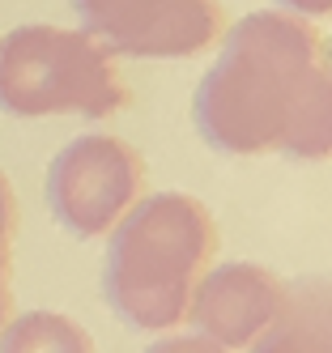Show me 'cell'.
I'll list each match as a JSON object with an SVG mask.
<instances>
[{
  "mask_svg": "<svg viewBox=\"0 0 332 353\" xmlns=\"http://www.w3.org/2000/svg\"><path fill=\"white\" fill-rule=\"evenodd\" d=\"M13 230H17V196H13L9 174L0 170V234L13 239Z\"/></svg>",
  "mask_w": 332,
  "mask_h": 353,
  "instance_id": "cell-12",
  "label": "cell"
},
{
  "mask_svg": "<svg viewBox=\"0 0 332 353\" xmlns=\"http://www.w3.org/2000/svg\"><path fill=\"white\" fill-rule=\"evenodd\" d=\"M217 221L188 192L141 196L111 230L102 260V298L137 332L184 323L196 281L213 268Z\"/></svg>",
  "mask_w": 332,
  "mask_h": 353,
  "instance_id": "cell-2",
  "label": "cell"
},
{
  "mask_svg": "<svg viewBox=\"0 0 332 353\" xmlns=\"http://www.w3.org/2000/svg\"><path fill=\"white\" fill-rule=\"evenodd\" d=\"M247 353H332V298L324 276L286 281V302Z\"/></svg>",
  "mask_w": 332,
  "mask_h": 353,
  "instance_id": "cell-7",
  "label": "cell"
},
{
  "mask_svg": "<svg viewBox=\"0 0 332 353\" xmlns=\"http://www.w3.org/2000/svg\"><path fill=\"white\" fill-rule=\"evenodd\" d=\"M217 43L222 52L192 94L200 141L230 158H328L332 77L324 34L311 21L264 9L239 17Z\"/></svg>",
  "mask_w": 332,
  "mask_h": 353,
  "instance_id": "cell-1",
  "label": "cell"
},
{
  "mask_svg": "<svg viewBox=\"0 0 332 353\" xmlns=\"http://www.w3.org/2000/svg\"><path fill=\"white\" fill-rule=\"evenodd\" d=\"M128 81L115 56L86 30L17 26L0 39V115L13 119H107L124 111Z\"/></svg>",
  "mask_w": 332,
  "mask_h": 353,
  "instance_id": "cell-3",
  "label": "cell"
},
{
  "mask_svg": "<svg viewBox=\"0 0 332 353\" xmlns=\"http://www.w3.org/2000/svg\"><path fill=\"white\" fill-rule=\"evenodd\" d=\"M13 239L9 234H0V327H5L13 319Z\"/></svg>",
  "mask_w": 332,
  "mask_h": 353,
  "instance_id": "cell-10",
  "label": "cell"
},
{
  "mask_svg": "<svg viewBox=\"0 0 332 353\" xmlns=\"http://www.w3.org/2000/svg\"><path fill=\"white\" fill-rule=\"evenodd\" d=\"M273 5L290 17H302V21H320L332 13V0H273Z\"/></svg>",
  "mask_w": 332,
  "mask_h": 353,
  "instance_id": "cell-11",
  "label": "cell"
},
{
  "mask_svg": "<svg viewBox=\"0 0 332 353\" xmlns=\"http://www.w3.org/2000/svg\"><path fill=\"white\" fill-rule=\"evenodd\" d=\"M81 30L111 56L192 60L226 34L222 0H72Z\"/></svg>",
  "mask_w": 332,
  "mask_h": 353,
  "instance_id": "cell-5",
  "label": "cell"
},
{
  "mask_svg": "<svg viewBox=\"0 0 332 353\" xmlns=\"http://www.w3.org/2000/svg\"><path fill=\"white\" fill-rule=\"evenodd\" d=\"M145 353H230V349L213 345L209 336H200V332H184V336H162V341H153Z\"/></svg>",
  "mask_w": 332,
  "mask_h": 353,
  "instance_id": "cell-9",
  "label": "cell"
},
{
  "mask_svg": "<svg viewBox=\"0 0 332 353\" xmlns=\"http://www.w3.org/2000/svg\"><path fill=\"white\" fill-rule=\"evenodd\" d=\"M286 302V281L264 264L235 260L217 264L196 281L188 298V323L200 336H209L222 349H247L255 336L268 327V319Z\"/></svg>",
  "mask_w": 332,
  "mask_h": 353,
  "instance_id": "cell-6",
  "label": "cell"
},
{
  "mask_svg": "<svg viewBox=\"0 0 332 353\" xmlns=\"http://www.w3.org/2000/svg\"><path fill=\"white\" fill-rule=\"evenodd\" d=\"M0 353H94V341L60 311H26L0 327Z\"/></svg>",
  "mask_w": 332,
  "mask_h": 353,
  "instance_id": "cell-8",
  "label": "cell"
},
{
  "mask_svg": "<svg viewBox=\"0 0 332 353\" xmlns=\"http://www.w3.org/2000/svg\"><path fill=\"white\" fill-rule=\"evenodd\" d=\"M145 196V158L137 145L86 132L47 166V209L72 239H102Z\"/></svg>",
  "mask_w": 332,
  "mask_h": 353,
  "instance_id": "cell-4",
  "label": "cell"
}]
</instances>
